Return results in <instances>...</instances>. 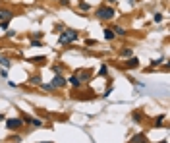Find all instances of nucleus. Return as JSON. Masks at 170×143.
<instances>
[{"label":"nucleus","instance_id":"nucleus-1","mask_svg":"<svg viewBox=\"0 0 170 143\" xmlns=\"http://www.w3.org/2000/svg\"><path fill=\"white\" fill-rule=\"evenodd\" d=\"M79 39V31L78 29H72V27H68V29L60 31V37H58V44H68V43H74V41Z\"/></svg>","mask_w":170,"mask_h":143},{"label":"nucleus","instance_id":"nucleus-2","mask_svg":"<svg viewBox=\"0 0 170 143\" xmlns=\"http://www.w3.org/2000/svg\"><path fill=\"white\" fill-rule=\"evenodd\" d=\"M95 16L101 19V21H110V19L116 16V10L112 6H99L95 10Z\"/></svg>","mask_w":170,"mask_h":143},{"label":"nucleus","instance_id":"nucleus-3","mask_svg":"<svg viewBox=\"0 0 170 143\" xmlns=\"http://www.w3.org/2000/svg\"><path fill=\"white\" fill-rule=\"evenodd\" d=\"M23 120H21V116H16V118H8L6 120V128L10 130V132H18V130H21L23 128Z\"/></svg>","mask_w":170,"mask_h":143},{"label":"nucleus","instance_id":"nucleus-4","mask_svg":"<svg viewBox=\"0 0 170 143\" xmlns=\"http://www.w3.org/2000/svg\"><path fill=\"white\" fill-rule=\"evenodd\" d=\"M68 85V77H64V73H56L52 77V87L54 89H64Z\"/></svg>","mask_w":170,"mask_h":143},{"label":"nucleus","instance_id":"nucleus-5","mask_svg":"<svg viewBox=\"0 0 170 143\" xmlns=\"http://www.w3.org/2000/svg\"><path fill=\"white\" fill-rule=\"evenodd\" d=\"M75 76L81 79V83H87V81H91V72H87V70H79V72H75Z\"/></svg>","mask_w":170,"mask_h":143},{"label":"nucleus","instance_id":"nucleus-6","mask_svg":"<svg viewBox=\"0 0 170 143\" xmlns=\"http://www.w3.org/2000/svg\"><path fill=\"white\" fill-rule=\"evenodd\" d=\"M68 83H70L72 85V87H75V89H79V87H81V79H79V77L78 76H75V73H74V76H70V77H68Z\"/></svg>","mask_w":170,"mask_h":143},{"label":"nucleus","instance_id":"nucleus-7","mask_svg":"<svg viewBox=\"0 0 170 143\" xmlns=\"http://www.w3.org/2000/svg\"><path fill=\"white\" fill-rule=\"evenodd\" d=\"M0 19H14V12L8 8H0Z\"/></svg>","mask_w":170,"mask_h":143},{"label":"nucleus","instance_id":"nucleus-8","mask_svg":"<svg viewBox=\"0 0 170 143\" xmlns=\"http://www.w3.org/2000/svg\"><path fill=\"white\" fill-rule=\"evenodd\" d=\"M129 143H149V139H147V136H145V133H135Z\"/></svg>","mask_w":170,"mask_h":143},{"label":"nucleus","instance_id":"nucleus-9","mask_svg":"<svg viewBox=\"0 0 170 143\" xmlns=\"http://www.w3.org/2000/svg\"><path fill=\"white\" fill-rule=\"evenodd\" d=\"M137 66H139V60H137L135 56H132V58L126 60V68L128 70H133V68H137Z\"/></svg>","mask_w":170,"mask_h":143},{"label":"nucleus","instance_id":"nucleus-10","mask_svg":"<svg viewBox=\"0 0 170 143\" xmlns=\"http://www.w3.org/2000/svg\"><path fill=\"white\" fill-rule=\"evenodd\" d=\"M6 141H8V143H21V141H23V137L19 136V133H12V136H8V137H6Z\"/></svg>","mask_w":170,"mask_h":143},{"label":"nucleus","instance_id":"nucleus-11","mask_svg":"<svg viewBox=\"0 0 170 143\" xmlns=\"http://www.w3.org/2000/svg\"><path fill=\"white\" fill-rule=\"evenodd\" d=\"M0 68H6V70H10V68H12V60L6 58V56H0Z\"/></svg>","mask_w":170,"mask_h":143},{"label":"nucleus","instance_id":"nucleus-12","mask_svg":"<svg viewBox=\"0 0 170 143\" xmlns=\"http://www.w3.org/2000/svg\"><path fill=\"white\" fill-rule=\"evenodd\" d=\"M110 29H112V31H114V35H120V37H124V35H126V33H128V31H126V29H124V27H122V25H112V27H110Z\"/></svg>","mask_w":170,"mask_h":143},{"label":"nucleus","instance_id":"nucleus-13","mask_svg":"<svg viewBox=\"0 0 170 143\" xmlns=\"http://www.w3.org/2000/svg\"><path fill=\"white\" fill-rule=\"evenodd\" d=\"M104 39H106V41H114V39H116L114 31H112L110 27H104Z\"/></svg>","mask_w":170,"mask_h":143},{"label":"nucleus","instance_id":"nucleus-14","mask_svg":"<svg viewBox=\"0 0 170 143\" xmlns=\"http://www.w3.org/2000/svg\"><path fill=\"white\" fill-rule=\"evenodd\" d=\"M29 126H33V128H43L44 122L41 120V118H31V124Z\"/></svg>","mask_w":170,"mask_h":143},{"label":"nucleus","instance_id":"nucleus-15","mask_svg":"<svg viewBox=\"0 0 170 143\" xmlns=\"http://www.w3.org/2000/svg\"><path fill=\"white\" fill-rule=\"evenodd\" d=\"M44 60H47L44 56H31L29 62H31V64H44Z\"/></svg>","mask_w":170,"mask_h":143},{"label":"nucleus","instance_id":"nucleus-16","mask_svg":"<svg viewBox=\"0 0 170 143\" xmlns=\"http://www.w3.org/2000/svg\"><path fill=\"white\" fill-rule=\"evenodd\" d=\"M132 118H133V122H137V124H139V122H143V114H141L139 110H133Z\"/></svg>","mask_w":170,"mask_h":143},{"label":"nucleus","instance_id":"nucleus-17","mask_svg":"<svg viewBox=\"0 0 170 143\" xmlns=\"http://www.w3.org/2000/svg\"><path fill=\"white\" fill-rule=\"evenodd\" d=\"M27 83H31V85H41V76H33V77H29V79H27Z\"/></svg>","mask_w":170,"mask_h":143},{"label":"nucleus","instance_id":"nucleus-18","mask_svg":"<svg viewBox=\"0 0 170 143\" xmlns=\"http://www.w3.org/2000/svg\"><path fill=\"white\" fill-rule=\"evenodd\" d=\"M120 54H122L124 58H132V56H133V50H132V48H122V50H120Z\"/></svg>","mask_w":170,"mask_h":143},{"label":"nucleus","instance_id":"nucleus-19","mask_svg":"<svg viewBox=\"0 0 170 143\" xmlns=\"http://www.w3.org/2000/svg\"><path fill=\"white\" fill-rule=\"evenodd\" d=\"M39 87H41L43 91H48V93H52V91H54V87H52V83H43V81H41V85H39Z\"/></svg>","mask_w":170,"mask_h":143},{"label":"nucleus","instance_id":"nucleus-20","mask_svg":"<svg viewBox=\"0 0 170 143\" xmlns=\"http://www.w3.org/2000/svg\"><path fill=\"white\" fill-rule=\"evenodd\" d=\"M79 10H83V12L91 10V4H89V2H85V0H79Z\"/></svg>","mask_w":170,"mask_h":143},{"label":"nucleus","instance_id":"nucleus-21","mask_svg":"<svg viewBox=\"0 0 170 143\" xmlns=\"http://www.w3.org/2000/svg\"><path fill=\"white\" fill-rule=\"evenodd\" d=\"M10 21L12 19H0V29H4V31L10 29Z\"/></svg>","mask_w":170,"mask_h":143},{"label":"nucleus","instance_id":"nucleus-22","mask_svg":"<svg viewBox=\"0 0 170 143\" xmlns=\"http://www.w3.org/2000/svg\"><path fill=\"white\" fill-rule=\"evenodd\" d=\"M163 122H164V114H160L159 118H155V124H153V126H155V128H160V126H163Z\"/></svg>","mask_w":170,"mask_h":143},{"label":"nucleus","instance_id":"nucleus-23","mask_svg":"<svg viewBox=\"0 0 170 143\" xmlns=\"http://www.w3.org/2000/svg\"><path fill=\"white\" fill-rule=\"evenodd\" d=\"M106 73H108V66H106V64H103V66L99 68V76H106Z\"/></svg>","mask_w":170,"mask_h":143},{"label":"nucleus","instance_id":"nucleus-24","mask_svg":"<svg viewBox=\"0 0 170 143\" xmlns=\"http://www.w3.org/2000/svg\"><path fill=\"white\" fill-rule=\"evenodd\" d=\"M85 44H89V47H99V41H95V39H87V41H85Z\"/></svg>","mask_w":170,"mask_h":143},{"label":"nucleus","instance_id":"nucleus-25","mask_svg":"<svg viewBox=\"0 0 170 143\" xmlns=\"http://www.w3.org/2000/svg\"><path fill=\"white\" fill-rule=\"evenodd\" d=\"M31 47H35V48H39V47H43V43L39 39H31Z\"/></svg>","mask_w":170,"mask_h":143},{"label":"nucleus","instance_id":"nucleus-26","mask_svg":"<svg viewBox=\"0 0 170 143\" xmlns=\"http://www.w3.org/2000/svg\"><path fill=\"white\" fill-rule=\"evenodd\" d=\"M164 62V58H159V60H151V68H157L159 64H163Z\"/></svg>","mask_w":170,"mask_h":143},{"label":"nucleus","instance_id":"nucleus-27","mask_svg":"<svg viewBox=\"0 0 170 143\" xmlns=\"http://www.w3.org/2000/svg\"><path fill=\"white\" fill-rule=\"evenodd\" d=\"M153 21H155V23H160V21H163V14H155V16H153Z\"/></svg>","mask_w":170,"mask_h":143},{"label":"nucleus","instance_id":"nucleus-28","mask_svg":"<svg viewBox=\"0 0 170 143\" xmlns=\"http://www.w3.org/2000/svg\"><path fill=\"white\" fill-rule=\"evenodd\" d=\"M31 39H39V41H41L43 39V31H35V33L31 35Z\"/></svg>","mask_w":170,"mask_h":143},{"label":"nucleus","instance_id":"nucleus-29","mask_svg":"<svg viewBox=\"0 0 170 143\" xmlns=\"http://www.w3.org/2000/svg\"><path fill=\"white\" fill-rule=\"evenodd\" d=\"M52 72L54 73H62V66H60V64H54V66H52Z\"/></svg>","mask_w":170,"mask_h":143},{"label":"nucleus","instance_id":"nucleus-30","mask_svg":"<svg viewBox=\"0 0 170 143\" xmlns=\"http://www.w3.org/2000/svg\"><path fill=\"white\" fill-rule=\"evenodd\" d=\"M6 37H8V39H12V37H16V31H14V29H6Z\"/></svg>","mask_w":170,"mask_h":143},{"label":"nucleus","instance_id":"nucleus-31","mask_svg":"<svg viewBox=\"0 0 170 143\" xmlns=\"http://www.w3.org/2000/svg\"><path fill=\"white\" fill-rule=\"evenodd\" d=\"M112 91H114V87H112V85H110V87H108V89H106V91H104V93H103V97H108V95H110V93H112Z\"/></svg>","mask_w":170,"mask_h":143},{"label":"nucleus","instance_id":"nucleus-32","mask_svg":"<svg viewBox=\"0 0 170 143\" xmlns=\"http://www.w3.org/2000/svg\"><path fill=\"white\" fill-rule=\"evenodd\" d=\"M0 77H8V70L6 68H0Z\"/></svg>","mask_w":170,"mask_h":143},{"label":"nucleus","instance_id":"nucleus-33","mask_svg":"<svg viewBox=\"0 0 170 143\" xmlns=\"http://www.w3.org/2000/svg\"><path fill=\"white\" fill-rule=\"evenodd\" d=\"M60 4L62 6H70V0H60Z\"/></svg>","mask_w":170,"mask_h":143},{"label":"nucleus","instance_id":"nucleus-34","mask_svg":"<svg viewBox=\"0 0 170 143\" xmlns=\"http://www.w3.org/2000/svg\"><path fill=\"white\" fill-rule=\"evenodd\" d=\"M4 120H6V114L2 112V114H0V122H4Z\"/></svg>","mask_w":170,"mask_h":143},{"label":"nucleus","instance_id":"nucleus-35","mask_svg":"<svg viewBox=\"0 0 170 143\" xmlns=\"http://www.w3.org/2000/svg\"><path fill=\"white\" fill-rule=\"evenodd\" d=\"M106 2H110V4H114V2H118V0H106Z\"/></svg>","mask_w":170,"mask_h":143},{"label":"nucleus","instance_id":"nucleus-36","mask_svg":"<svg viewBox=\"0 0 170 143\" xmlns=\"http://www.w3.org/2000/svg\"><path fill=\"white\" fill-rule=\"evenodd\" d=\"M159 143H168V141H166V139H163V141H159Z\"/></svg>","mask_w":170,"mask_h":143},{"label":"nucleus","instance_id":"nucleus-37","mask_svg":"<svg viewBox=\"0 0 170 143\" xmlns=\"http://www.w3.org/2000/svg\"><path fill=\"white\" fill-rule=\"evenodd\" d=\"M43 143H48V141H43Z\"/></svg>","mask_w":170,"mask_h":143},{"label":"nucleus","instance_id":"nucleus-38","mask_svg":"<svg viewBox=\"0 0 170 143\" xmlns=\"http://www.w3.org/2000/svg\"><path fill=\"white\" fill-rule=\"evenodd\" d=\"M0 50H2V47H0Z\"/></svg>","mask_w":170,"mask_h":143}]
</instances>
